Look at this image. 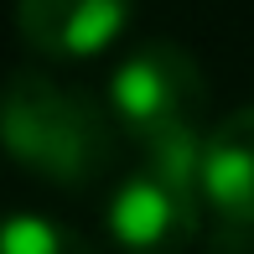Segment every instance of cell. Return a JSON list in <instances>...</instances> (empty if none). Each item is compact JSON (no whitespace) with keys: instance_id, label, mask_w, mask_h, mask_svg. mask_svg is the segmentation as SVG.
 I'll return each mask as SVG.
<instances>
[{"instance_id":"6da1fadb","label":"cell","mask_w":254,"mask_h":254,"mask_svg":"<svg viewBox=\"0 0 254 254\" xmlns=\"http://www.w3.org/2000/svg\"><path fill=\"white\" fill-rule=\"evenodd\" d=\"M0 145L31 177L83 187L109 166L114 130L83 88L57 83L42 67H21L0 83Z\"/></svg>"},{"instance_id":"3957f363","label":"cell","mask_w":254,"mask_h":254,"mask_svg":"<svg viewBox=\"0 0 254 254\" xmlns=\"http://www.w3.org/2000/svg\"><path fill=\"white\" fill-rule=\"evenodd\" d=\"M109 114L135 135L140 145L207 135V88L197 57L177 42H145L130 57H120L109 73Z\"/></svg>"},{"instance_id":"277c9868","label":"cell","mask_w":254,"mask_h":254,"mask_svg":"<svg viewBox=\"0 0 254 254\" xmlns=\"http://www.w3.org/2000/svg\"><path fill=\"white\" fill-rule=\"evenodd\" d=\"M135 0H16V31L52 63L99 57L125 37Z\"/></svg>"},{"instance_id":"5b68a950","label":"cell","mask_w":254,"mask_h":254,"mask_svg":"<svg viewBox=\"0 0 254 254\" xmlns=\"http://www.w3.org/2000/svg\"><path fill=\"white\" fill-rule=\"evenodd\" d=\"M202 197L234 223H254V104L207 130Z\"/></svg>"},{"instance_id":"8992f818","label":"cell","mask_w":254,"mask_h":254,"mask_svg":"<svg viewBox=\"0 0 254 254\" xmlns=\"http://www.w3.org/2000/svg\"><path fill=\"white\" fill-rule=\"evenodd\" d=\"M0 254H99V249L57 218L10 213V218H0Z\"/></svg>"},{"instance_id":"7a4b0ae2","label":"cell","mask_w":254,"mask_h":254,"mask_svg":"<svg viewBox=\"0 0 254 254\" xmlns=\"http://www.w3.org/2000/svg\"><path fill=\"white\" fill-rule=\"evenodd\" d=\"M202 140L207 135L140 145V166L125 171L109 213H104L114 244L125 254H182L197 239L202 202H207L202 197Z\"/></svg>"}]
</instances>
